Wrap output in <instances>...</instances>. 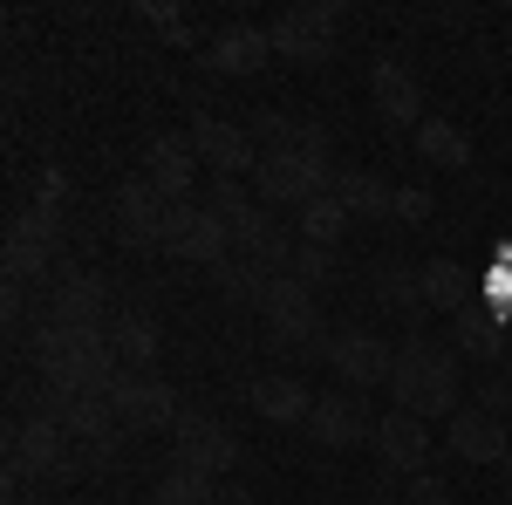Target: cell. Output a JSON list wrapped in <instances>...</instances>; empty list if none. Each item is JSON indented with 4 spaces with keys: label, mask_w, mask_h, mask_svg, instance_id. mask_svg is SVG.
Here are the masks:
<instances>
[{
    "label": "cell",
    "mask_w": 512,
    "mask_h": 505,
    "mask_svg": "<svg viewBox=\"0 0 512 505\" xmlns=\"http://www.w3.org/2000/svg\"><path fill=\"white\" fill-rule=\"evenodd\" d=\"M164 253L171 260H185V267H205L219 273L233 260V233H226V219L205 205V198H185V205H171V226H164Z\"/></svg>",
    "instance_id": "8992f818"
},
{
    "label": "cell",
    "mask_w": 512,
    "mask_h": 505,
    "mask_svg": "<svg viewBox=\"0 0 512 505\" xmlns=\"http://www.w3.org/2000/svg\"><path fill=\"white\" fill-rule=\"evenodd\" d=\"M260 321H267V342L287 355H321L328 362V342L335 335H321L328 321H321V301L308 280H294V273H267V287H260Z\"/></svg>",
    "instance_id": "7a4b0ae2"
},
{
    "label": "cell",
    "mask_w": 512,
    "mask_h": 505,
    "mask_svg": "<svg viewBox=\"0 0 512 505\" xmlns=\"http://www.w3.org/2000/svg\"><path fill=\"white\" fill-rule=\"evenodd\" d=\"M417 280H424V308L431 314H458L472 301V267L451 260V253H431V260L417 267Z\"/></svg>",
    "instance_id": "d4e9b609"
},
{
    "label": "cell",
    "mask_w": 512,
    "mask_h": 505,
    "mask_svg": "<svg viewBox=\"0 0 512 505\" xmlns=\"http://www.w3.org/2000/svg\"><path fill=\"white\" fill-rule=\"evenodd\" d=\"M253 185H260V205L301 212V205H315L321 192H335V164H328V157H308V151H260Z\"/></svg>",
    "instance_id": "277c9868"
},
{
    "label": "cell",
    "mask_w": 512,
    "mask_h": 505,
    "mask_svg": "<svg viewBox=\"0 0 512 505\" xmlns=\"http://www.w3.org/2000/svg\"><path fill=\"white\" fill-rule=\"evenodd\" d=\"M171 465L205 471V478H226V471L239 465L233 424H219V417H205V410H185V417H178V430H171Z\"/></svg>",
    "instance_id": "9c48e42d"
},
{
    "label": "cell",
    "mask_w": 512,
    "mask_h": 505,
    "mask_svg": "<svg viewBox=\"0 0 512 505\" xmlns=\"http://www.w3.org/2000/svg\"><path fill=\"white\" fill-rule=\"evenodd\" d=\"M192 151H198V164L212 171V178H253L260 171V144L246 137V123H233V117H212V110H192Z\"/></svg>",
    "instance_id": "ba28073f"
},
{
    "label": "cell",
    "mask_w": 512,
    "mask_h": 505,
    "mask_svg": "<svg viewBox=\"0 0 512 505\" xmlns=\"http://www.w3.org/2000/svg\"><path fill=\"white\" fill-rule=\"evenodd\" d=\"M369 287H376V301L396 314V321H424V280H417V267L410 260H376L369 267Z\"/></svg>",
    "instance_id": "cb8c5ba5"
},
{
    "label": "cell",
    "mask_w": 512,
    "mask_h": 505,
    "mask_svg": "<svg viewBox=\"0 0 512 505\" xmlns=\"http://www.w3.org/2000/svg\"><path fill=\"white\" fill-rule=\"evenodd\" d=\"M110 349H117L123 369H158V349H164V335H158V314H144V308H123L110 314Z\"/></svg>",
    "instance_id": "7402d4cb"
},
{
    "label": "cell",
    "mask_w": 512,
    "mask_h": 505,
    "mask_svg": "<svg viewBox=\"0 0 512 505\" xmlns=\"http://www.w3.org/2000/svg\"><path fill=\"white\" fill-rule=\"evenodd\" d=\"M335 28H342V0H315V7H287L267 21V41L274 55L301 62V69H321L335 62Z\"/></svg>",
    "instance_id": "5b68a950"
},
{
    "label": "cell",
    "mask_w": 512,
    "mask_h": 505,
    "mask_svg": "<svg viewBox=\"0 0 512 505\" xmlns=\"http://www.w3.org/2000/svg\"><path fill=\"white\" fill-rule=\"evenodd\" d=\"M267 62H274V41H267V28H253V21L219 28V35L205 41V69L212 76H260Z\"/></svg>",
    "instance_id": "d6986e66"
},
{
    "label": "cell",
    "mask_w": 512,
    "mask_h": 505,
    "mask_svg": "<svg viewBox=\"0 0 512 505\" xmlns=\"http://www.w3.org/2000/svg\"><path fill=\"white\" fill-rule=\"evenodd\" d=\"M110 212H117V239L123 246H137V253H164V226H171V198L137 171V178H123L117 198H110Z\"/></svg>",
    "instance_id": "8fae6325"
},
{
    "label": "cell",
    "mask_w": 512,
    "mask_h": 505,
    "mask_svg": "<svg viewBox=\"0 0 512 505\" xmlns=\"http://www.w3.org/2000/svg\"><path fill=\"white\" fill-rule=\"evenodd\" d=\"M506 308H492V301H465V308L451 314V349L485 362V369H499L506 362Z\"/></svg>",
    "instance_id": "ac0fdd59"
},
{
    "label": "cell",
    "mask_w": 512,
    "mask_h": 505,
    "mask_svg": "<svg viewBox=\"0 0 512 505\" xmlns=\"http://www.w3.org/2000/svg\"><path fill=\"white\" fill-rule=\"evenodd\" d=\"M444 451H451L458 465H472V471H499L506 451H512V424H499V417H485L478 403H465V410L444 424Z\"/></svg>",
    "instance_id": "5bb4252c"
},
{
    "label": "cell",
    "mask_w": 512,
    "mask_h": 505,
    "mask_svg": "<svg viewBox=\"0 0 512 505\" xmlns=\"http://www.w3.org/2000/svg\"><path fill=\"white\" fill-rule=\"evenodd\" d=\"M335 198L349 205V219H396V185L383 171H335Z\"/></svg>",
    "instance_id": "484cf974"
},
{
    "label": "cell",
    "mask_w": 512,
    "mask_h": 505,
    "mask_svg": "<svg viewBox=\"0 0 512 505\" xmlns=\"http://www.w3.org/2000/svg\"><path fill=\"white\" fill-rule=\"evenodd\" d=\"M349 226H355V219H349V205H342L335 192H321L315 205L294 212V239H301V246H342Z\"/></svg>",
    "instance_id": "4316f807"
},
{
    "label": "cell",
    "mask_w": 512,
    "mask_h": 505,
    "mask_svg": "<svg viewBox=\"0 0 512 505\" xmlns=\"http://www.w3.org/2000/svg\"><path fill=\"white\" fill-rule=\"evenodd\" d=\"M137 14H144V21H151V28H158V35L171 41V48H198L192 21H185V14H178V7H171V0H144V7H137Z\"/></svg>",
    "instance_id": "f1b7e54d"
},
{
    "label": "cell",
    "mask_w": 512,
    "mask_h": 505,
    "mask_svg": "<svg viewBox=\"0 0 512 505\" xmlns=\"http://www.w3.org/2000/svg\"><path fill=\"white\" fill-rule=\"evenodd\" d=\"M369 430H376V417L362 410V396H355V389H328V396H315V410H308V437H315L321 451L369 444Z\"/></svg>",
    "instance_id": "9a60e30c"
},
{
    "label": "cell",
    "mask_w": 512,
    "mask_h": 505,
    "mask_svg": "<svg viewBox=\"0 0 512 505\" xmlns=\"http://www.w3.org/2000/svg\"><path fill=\"white\" fill-rule=\"evenodd\" d=\"M48 321H62V328H110V287H103V273H82V267H55L48 280Z\"/></svg>",
    "instance_id": "4fadbf2b"
},
{
    "label": "cell",
    "mask_w": 512,
    "mask_h": 505,
    "mask_svg": "<svg viewBox=\"0 0 512 505\" xmlns=\"http://www.w3.org/2000/svg\"><path fill=\"white\" fill-rule=\"evenodd\" d=\"M55 253H62V205L55 198H35L14 226H7V280H41V273L55 267Z\"/></svg>",
    "instance_id": "52a82bcc"
},
{
    "label": "cell",
    "mask_w": 512,
    "mask_h": 505,
    "mask_svg": "<svg viewBox=\"0 0 512 505\" xmlns=\"http://www.w3.org/2000/svg\"><path fill=\"white\" fill-rule=\"evenodd\" d=\"M144 178H151V185H158L171 205H185V198L198 192V151H192V137L158 130V137L144 144Z\"/></svg>",
    "instance_id": "2e32d148"
},
{
    "label": "cell",
    "mask_w": 512,
    "mask_h": 505,
    "mask_svg": "<svg viewBox=\"0 0 512 505\" xmlns=\"http://www.w3.org/2000/svg\"><path fill=\"white\" fill-rule=\"evenodd\" d=\"M287 273H294V280H308V287L321 294V287L335 280V246H301V253H294V267H287Z\"/></svg>",
    "instance_id": "4dcf8cb0"
},
{
    "label": "cell",
    "mask_w": 512,
    "mask_h": 505,
    "mask_svg": "<svg viewBox=\"0 0 512 505\" xmlns=\"http://www.w3.org/2000/svg\"><path fill=\"white\" fill-rule=\"evenodd\" d=\"M369 505H403V499H396V485H390V478H383V485L369 492Z\"/></svg>",
    "instance_id": "e575fe53"
},
{
    "label": "cell",
    "mask_w": 512,
    "mask_h": 505,
    "mask_svg": "<svg viewBox=\"0 0 512 505\" xmlns=\"http://www.w3.org/2000/svg\"><path fill=\"white\" fill-rule=\"evenodd\" d=\"M144 505H219V478H205V471H185V465H171L151 485V499Z\"/></svg>",
    "instance_id": "83f0119b"
},
{
    "label": "cell",
    "mask_w": 512,
    "mask_h": 505,
    "mask_svg": "<svg viewBox=\"0 0 512 505\" xmlns=\"http://www.w3.org/2000/svg\"><path fill=\"white\" fill-rule=\"evenodd\" d=\"M390 410H410L424 424H451L465 410V376H458V349L431 342L424 328H410L396 342V369H390Z\"/></svg>",
    "instance_id": "6da1fadb"
},
{
    "label": "cell",
    "mask_w": 512,
    "mask_h": 505,
    "mask_svg": "<svg viewBox=\"0 0 512 505\" xmlns=\"http://www.w3.org/2000/svg\"><path fill=\"white\" fill-rule=\"evenodd\" d=\"M246 403H253V410H260V417H267V424H301L308 430V410H315V389L301 383V376H287V369H267V376H253V383H246Z\"/></svg>",
    "instance_id": "ffe728a7"
},
{
    "label": "cell",
    "mask_w": 512,
    "mask_h": 505,
    "mask_svg": "<svg viewBox=\"0 0 512 505\" xmlns=\"http://www.w3.org/2000/svg\"><path fill=\"white\" fill-rule=\"evenodd\" d=\"M328 369H335V383L342 389H390V369H396V349L376 335V328H335V342H328Z\"/></svg>",
    "instance_id": "30bf717a"
},
{
    "label": "cell",
    "mask_w": 512,
    "mask_h": 505,
    "mask_svg": "<svg viewBox=\"0 0 512 505\" xmlns=\"http://www.w3.org/2000/svg\"><path fill=\"white\" fill-rule=\"evenodd\" d=\"M369 96H376V110H383L390 130H417L424 123V82L410 76V62H396V55H383L369 69Z\"/></svg>",
    "instance_id": "e0dca14e"
},
{
    "label": "cell",
    "mask_w": 512,
    "mask_h": 505,
    "mask_svg": "<svg viewBox=\"0 0 512 505\" xmlns=\"http://www.w3.org/2000/svg\"><path fill=\"white\" fill-rule=\"evenodd\" d=\"M431 212H437L431 185H396V219H403V226H424Z\"/></svg>",
    "instance_id": "d6a6232c"
},
{
    "label": "cell",
    "mask_w": 512,
    "mask_h": 505,
    "mask_svg": "<svg viewBox=\"0 0 512 505\" xmlns=\"http://www.w3.org/2000/svg\"><path fill=\"white\" fill-rule=\"evenodd\" d=\"M499 492H506V505H512V451H506V465H499Z\"/></svg>",
    "instance_id": "d590c367"
},
{
    "label": "cell",
    "mask_w": 512,
    "mask_h": 505,
    "mask_svg": "<svg viewBox=\"0 0 512 505\" xmlns=\"http://www.w3.org/2000/svg\"><path fill=\"white\" fill-rule=\"evenodd\" d=\"M110 410H117L123 437H171L178 417H185V403H178V389L164 383L158 369L144 376V369H123L117 389H110Z\"/></svg>",
    "instance_id": "3957f363"
},
{
    "label": "cell",
    "mask_w": 512,
    "mask_h": 505,
    "mask_svg": "<svg viewBox=\"0 0 512 505\" xmlns=\"http://www.w3.org/2000/svg\"><path fill=\"white\" fill-rule=\"evenodd\" d=\"M431 424L424 417H410V410H383L376 430H369V451H376V465L390 471V478H417V471H431Z\"/></svg>",
    "instance_id": "7c38bea8"
},
{
    "label": "cell",
    "mask_w": 512,
    "mask_h": 505,
    "mask_svg": "<svg viewBox=\"0 0 512 505\" xmlns=\"http://www.w3.org/2000/svg\"><path fill=\"white\" fill-rule=\"evenodd\" d=\"M403 505H458V492L437 471H417V478H403Z\"/></svg>",
    "instance_id": "1f68e13d"
},
{
    "label": "cell",
    "mask_w": 512,
    "mask_h": 505,
    "mask_svg": "<svg viewBox=\"0 0 512 505\" xmlns=\"http://www.w3.org/2000/svg\"><path fill=\"white\" fill-rule=\"evenodd\" d=\"M410 144H417V157L437 164V171H472V130H465V123L424 117L417 130H410Z\"/></svg>",
    "instance_id": "603a6c76"
},
{
    "label": "cell",
    "mask_w": 512,
    "mask_h": 505,
    "mask_svg": "<svg viewBox=\"0 0 512 505\" xmlns=\"http://www.w3.org/2000/svg\"><path fill=\"white\" fill-rule=\"evenodd\" d=\"M246 137H253L260 151H308V157H328V130H321V123L280 117V110H253V117H246Z\"/></svg>",
    "instance_id": "44dd1931"
},
{
    "label": "cell",
    "mask_w": 512,
    "mask_h": 505,
    "mask_svg": "<svg viewBox=\"0 0 512 505\" xmlns=\"http://www.w3.org/2000/svg\"><path fill=\"white\" fill-rule=\"evenodd\" d=\"M219 505H260V492H246V485H219Z\"/></svg>",
    "instance_id": "836d02e7"
},
{
    "label": "cell",
    "mask_w": 512,
    "mask_h": 505,
    "mask_svg": "<svg viewBox=\"0 0 512 505\" xmlns=\"http://www.w3.org/2000/svg\"><path fill=\"white\" fill-rule=\"evenodd\" d=\"M478 410H485V417H499V424H512V369H506V362L478 376Z\"/></svg>",
    "instance_id": "f546056e"
}]
</instances>
